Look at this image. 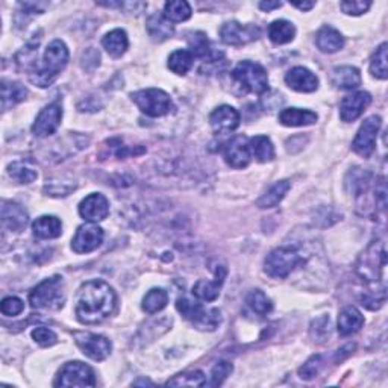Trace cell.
Instances as JSON below:
<instances>
[{"instance_id": "obj_16", "label": "cell", "mask_w": 388, "mask_h": 388, "mask_svg": "<svg viewBox=\"0 0 388 388\" xmlns=\"http://www.w3.org/2000/svg\"><path fill=\"white\" fill-rule=\"evenodd\" d=\"M371 96L365 91L354 93L349 94L346 97H343V100L340 103V117L343 122H355L358 117H360L365 108L370 105Z\"/></svg>"}, {"instance_id": "obj_49", "label": "cell", "mask_w": 388, "mask_h": 388, "mask_svg": "<svg viewBox=\"0 0 388 388\" xmlns=\"http://www.w3.org/2000/svg\"><path fill=\"white\" fill-rule=\"evenodd\" d=\"M293 6H296V8H299L302 11H310L311 8H314V2H293L291 3Z\"/></svg>"}, {"instance_id": "obj_42", "label": "cell", "mask_w": 388, "mask_h": 388, "mask_svg": "<svg viewBox=\"0 0 388 388\" xmlns=\"http://www.w3.org/2000/svg\"><path fill=\"white\" fill-rule=\"evenodd\" d=\"M322 367H323L322 355H314V356H311L310 360L299 369V376L305 380L314 379L320 373V370H322Z\"/></svg>"}, {"instance_id": "obj_22", "label": "cell", "mask_w": 388, "mask_h": 388, "mask_svg": "<svg viewBox=\"0 0 388 388\" xmlns=\"http://www.w3.org/2000/svg\"><path fill=\"white\" fill-rule=\"evenodd\" d=\"M190 46H191V54L193 56L202 58L204 61L208 63H215L220 61V58H223V52L215 49L210 40L206 39V35L202 32L194 34L190 39Z\"/></svg>"}, {"instance_id": "obj_37", "label": "cell", "mask_w": 388, "mask_h": 388, "mask_svg": "<svg viewBox=\"0 0 388 388\" xmlns=\"http://www.w3.org/2000/svg\"><path fill=\"white\" fill-rule=\"evenodd\" d=\"M387 43H382L376 49L375 54L371 56L370 61V73L371 76L378 79H387L388 78V67H387Z\"/></svg>"}, {"instance_id": "obj_5", "label": "cell", "mask_w": 388, "mask_h": 388, "mask_svg": "<svg viewBox=\"0 0 388 388\" xmlns=\"http://www.w3.org/2000/svg\"><path fill=\"white\" fill-rule=\"evenodd\" d=\"M176 308L186 320H190L200 331H214L215 327H219L222 322L219 310H206L200 303L191 302L190 299H186V297H179L176 302Z\"/></svg>"}, {"instance_id": "obj_13", "label": "cell", "mask_w": 388, "mask_h": 388, "mask_svg": "<svg viewBox=\"0 0 388 388\" xmlns=\"http://www.w3.org/2000/svg\"><path fill=\"white\" fill-rule=\"evenodd\" d=\"M63 118V107L58 102L50 103L46 108L41 109V113L36 117L35 123L32 125V132L35 137H49L55 133L61 125Z\"/></svg>"}, {"instance_id": "obj_38", "label": "cell", "mask_w": 388, "mask_h": 388, "mask_svg": "<svg viewBox=\"0 0 388 388\" xmlns=\"http://www.w3.org/2000/svg\"><path fill=\"white\" fill-rule=\"evenodd\" d=\"M246 302H248L249 308L259 316H267L273 310L272 301L261 290H252L248 297H246Z\"/></svg>"}, {"instance_id": "obj_24", "label": "cell", "mask_w": 388, "mask_h": 388, "mask_svg": "<svg viewBox=\"0 0 388 388\" xmlns=\"http://www.w3.org/2000/svg\"><path fill=\"white\" fill-rule=\"evenodd\" d=\"M279 122L283 126H308L314 125L317 122V114L312 113L310 109H301V108H285L279 113Z\"/></svg>"}, {"instance_id": "obj_30", "label": "cell", "mask_w": 388, "mask_h": 388, "mask_svg": "<svg viewBox=\"0 0 388 388\" xmlns=\"http://www.w3.org/2000/svg\"><path fill=\"white\" fill-rule=\"evenodd\" d=\"M290 186V181L276 182L261 196V199H258L257 206H259L261 210H268V208H274L276 205H279L281 200L285 197V194L288 193Z\"/></svg>"}, {"instance_id": "obj_23", "label": "cell", "mask_w": 388, "mask_h": 388, "mask_svg": "<svg viewBox=\"0 0 388 388\" xmlns=\"http://www.w3.org/2000/svg\"><path fill=\"white\" fill-rule=\"evenodd\" d=\"M32 230L36 238L41 240H50L58 238L63 233V223L54 215H41L32 223Z\"/></svg>"}, {"instance_id": "obj_35", "label": "cell", "mask_w": 388, "mask_h": 388, "mask_svg": "<svg viewBox=\"0 0 388 388\" xmlns=\"http://www.w3.org/2000/svg\"><path fill=\"white\" fill-rule=\"evenodd\" d=\"M164 17H166L171 23H179V21H185L191 17V6L184 2V0H173V2H167L164 6Z\"/></svg>"}, {"instance_id": "obj_50", "label": "cell", "mask_w": 388, "mask_h": 388, "mask_svg": "<svg viewBox=\"0 0 388 388\" xmlns=\"http://www.w3.org/2000/svg\"><path fill=\"white\" fill-rule=\"evenodd\" d=\"M133 385H153V382H151V380H137V382H133Z\"/></svg>"}, {"instance_id": "obj_32", "label": "cell", "mask_w": 388, "mask_h": 388, "mask_svg": "<svg viewBox=\"0 0 388 388\" xmlns=\"http://www.w3.org/2000/svg\"><path fill=\"white\" fill-rule=\"evenodd\" d=\"M250 155L255 156L259 162H268L274 158V146L270 138L266 136H257L249 140Z\"/></svg>"}, {"instance_id": "obj_17", "label": "cell", "mask_w": 388, "mask_h": 388, "mask_svg": "<svg viewBox=\"0 0 388 388\" xmlns=\"http://www.w3.org/2000/svg\"><path fill=\"white\" fill-rule=\"evenodd\" d=\"M250 149H249V140L238 136L229 141L225 147V160L230 167L234 169H244L249 166L250 162Z\"/></svg>"}, {"instance_id": "obj_1", "label": "cell", "mask_w": 388, "mask_h": 388, "mask_svg": "<svg viewBox=\"0 0 388 388\" xmlns=\"http://www.w3.org/2000/svg\"><path fill=\"white\" fill-rule=\"evenodd\" d=\"M116 305L117 296L107 282L89 281L79 290L74 312L80 323L97 325L113 314Z\"/></svg>"}, {"instance_id": "obj_20", "label": "cell", "mask_w": 388, "mask_h": 388, "mask_svg": "<svg viewBox=\"0 0 388 388\" xmlns=\"http://www.w3.org/2000/svg\"><path fill=\"white\" fill-rule=\"evenodd\" d=\"M226 278V267L219 266L215 268V281H199L193 287V294L200 301L213 302L220 294V287L223 285Z\"/></svg>"}, {"instance_id": "obj_45", "label": "cell", "mask_w": 388, "mask_h": 388, "mask_svg": "<svg viewBox=\"0 0 388 388\" xmlns=\"http://www.w3.org/2000/svg\"><path fill=\"white\" fill-rule=\"evenodd\" d=\"M371 6L370 2H363V0H350V2H341V11L347 16H361Z\"/></svg>"}, {"instance_id": "obj_43", "label": "cell", "mask_w": 388, "mask_h": 388, "mask_svg": "<svg viewBox=\"0 0 388 388\" xmlns=\"http://www.w3.org/2000/svg\"><path fill=\"white\" fill-rule=\"evenodd\" d=\"M32 338L43 347L54 346L58 341L56 334L52 330H49V327H43V326L35 327V330L32 331Z\"/></svg>"}, {"instance_id": "obj_8", "label": "cell", "mask_w": 388, "mask_h": 388, "mask_svg": "<svg viewBox=\"0 0 388 388\" xmlns=\"http://www.w3.org/2000/svg\"><path fill=\"white\" fill-rule=\"evenodd\" d=\"M234 79L243 88L250 93L263 94L268 91V78L263 65L252 61H243L238 64L233 72Z\"/></svg>"}, {"instance_id": "obj_19", "label": "cell", "mask_w": 388, "mask_h": 388, "mask_svg": "<svg viewBox=\"0 0 388 388\" xmlns=\"http://www.w3.org/2000/svg\"><path fill=\"white\" fill-rule=\"evenodd\" d=\"M240 113L233 107L229 105H222L217 109L213 111L210 116V123L215 132H230L235 131L240 126Z\"/></svg>"}, {"instance_id": "obj_39", "label": "cell", "mask_w": 388, "mask_h": 388, "mask_svg": "<svg viewBox=\"0 0 388 388\" xmlns=\"http://www.w3.org/2000/svg\"><path fill=\"white\" fill-rule=\"evenodd\" d=\"M206 376L202 371H186L182 375H177L173 379H170L166 382V385L171 387H205Z\"/></svg>"}, {"instance_id": "obj_29", "label": "cell", "mask_w": 388, "mask_h": 388, "mask_svg": "<svg viewBox=\"0 0 388 388\" xmlns=\"http://www.w3.org/2000/svg\"><path fill=\"white\" fill-rule=\"evenodd\" d=\"M147 32L155 41H164L175 34V28L164 14H153L147 20Z\"/></svg>"}, {"instance_id": "obj_3", "label": "cell", "mask_w": 388, "mask_h": 388, "mask_svg": "<svg viewBox=\"0 0 388 388\" xmlns=\"http://www.w3.org/2000/svg\"><path fill=\"white\" fill-rule=\"evenodd\" d=\"M31 307L36 310H59L65 302V288L61 276H52L39 283L29 294Z\"/></svg>"}, {"instance_id": "obj_14", "label": "cell", "mask_w": 388, "mask_h": 388, "mask_svg": "<svg viewBox=\"0 0 388 388\" xmlns=\"http://www.w3.org/2000/svg\"><path fill=\"white\" fill-rule=\"evenodd\" d=\"M103 243V229L93 223L82 225L72 240V249L76 253H89Z\"/></svg>"}, {"instance_id": "obj_34", "label": "cell", "mask_w": 388, "mask_h": 388, "mask_svg": "<svg viewBox=\"0 0 388 388\" xmlns=\"http://www.w3.org/2000/svg\"><path fill=\"white\" fill-rule=\"evenodd\" d=\"M169 294L162 288H153L149 291L143 299V310L147 314H156L167 307Z\"/></svg>"}, {"instance_id": "obj_12", "label": "cell", "mask_w": 388, "mask_h": 388, "mask_svg": "<svg viewBox=\"0 0 388 388\" xmlns=\"http://www.w3.org/2000/svg\"><path fill=\"white\" fill-rule=\"evenodd\" d=\"M261 31L258 26L241 25L238 21H228L220 28L222 40L230 46H243L259 39Z\"/></svg>"}, {"instance_id": "obj_46", "label": "cell", "mask_w": 388, "mask_h": 388, "mask_svg": "<svg viewBox=\"0 0 388 388\" xmlns=\"http://www.w3.org/2000/svg\"><path fill=\"white\" fill-rule=\"evenodd\" d=\"M311 335L317 341H323L330 335V317H320L312 322Z\"/></svg>"}, {"instance_id": "obj_6", "label": "cell", "mask_w": 388, "mask_h": 388, "mask_svg": "<svg viewBox=\"0 0 388 388\" xmlns=\"http://www.w3.org/2000/svg\"><path fill=\"white\" fill-rule=\"evenodd\" d=\"M132 102L136 103L141 113L149 117L167 116L173 109V102L170 96L158 88H147L133 93Z\"/></svg>"}, {"instance_id": "obj_41", "label": "cell", "mask_w": 388, "mask_h": 388, "mask_svg": "<svg viewBox=\"0 0 388 388\" xmlns=\"http://www.w3.org/2000/svg\"><path fill=\"white\" fill-rule=\"evenodd\" d=\"M234 367L233 364L228 363V361H220L219 364H215V367L211 371V376L210 380H206L205 385L208 387H219L223 384V380H225L230 373H233Z\"/></svg>"}, {"instance_id": "obj_4", "label": "cell", "mask_w": 388, "mask_h": 388, "mask_svg": "<svg viewBox=\"0 0 388 388\" xmlns=\"http://www.w3.org/2000/svg\"><path fill=\"white\" fill-rule=\"evenodd\" d=\"M305 263L303 257L296 249L278 248L268 253L264 261V272L274 279H285L297 266Z\"/></svg>"}, {"instance_id": "obj_47", "label": "cell", "mask_w": 388, "mask_h": 388, "mask_svg": "<svg viewBox=\"0 0 388 388\" xmlns=\"http://www.w3.org/2000/svg\"><path fill=\"white\" fill-rule=\"evenodd\" d=\"M375 199H376V205H378L379 210L384 211L385 206H387V185H385L384 177H380L379 181L376 182Z\"/></svg>"}, {"instance_id": "obj_31", "label": "cell", "mask_w": 388, "mask_h": 388, "mask_svg": "<svg viewBox=\"0 0 388 388\" xmlns=\"http://www.w3.org/2000/svg\"><path fill=\"white\" fill-rule=\"evenodd\" d=\"M28 96V89L20 82L3 80L2 82V108L6 111L16 103L25 100Z\"/></svg>"}, {"instance_id": "obj_7", "label": "cell", "mask_w": 388, "mask_h": 388, "mask_svg": "<svg viewBox=\"0 0 388 388\" xmlns=\"http://www.w3.org/2000/svg\"><path fill=\"white\" fill-rule=\"evenodd\" d=\"M387 266V252L382 241H375L365 250L360 261H358L356 270L364 281L378 282L382 278L384 268Z\"/></svg>"}, {"instance_id": "obj_44", "label": "cell", "mask_w": 388, "mask_h": 388, "mask_svg": "<svg viewBox=\"0 0 388 388\" xmlns=\"http://www.w3.org/2000/svg\"><path fill=\"white\" fill-rule=\"evenodd\" d=\"M0 310H2V312L5 316H8V317H14V316H19L25 310V303L21 299H19V297H5V299L2 301V305H0Z\"/></svg>"}, {"instance_id": "obj_48", "label": "cell", "mask_w": 388, "mask_h": 388, "mask_svg": "<svg viewBox=\"0 0 388 388\" xmlns=\"http://www.w3.org/2000/svg\"><path fill=\"white\" fill-rule=\"evenodd\" d=\"M282 3L281 2H261L259 3V8L263 11H273V10H278L281 8Z\"/></svg>"}, {"instance_id": "obj_26", "label": "cell", "mask_w": 388, "mask_h": 388, "mask_svg": "<svg viewBox=\"0 0 388 388\" xmlns=\"http://www.w3.org/2000/svg\"><path fill=\"white\" fill-rule=\"evenodd\" d=\"M316 44L317 47L325 52V54H334V52H338L345 46V40H343L341 34L331 26H323L317 32L316 36Z\"/></svg>"}, {"instance_id": "obj_33", "label": "cell", "mask_w": 388, "mask_h": 388, "mask_svg": "<svg viewBox=\"0 0 388 388\" xmlns=\"http://www.w3.org/2000/svg\"><path fill=\"white\" fill-rule=\"evenodd\" d=\"M296 35V28L287 20H276L268 26V36L274 44H287L293 41Z\"/></svg>"}, {"instance_id": "obj_2", "label": "cell", "mask_w": 388, "mask_h": 388, "mask_svg": "<svg viewBox=\"0 0 388 388\" xmlns=\"http://www.w3.org/2000/svg\"><path fill=\"white\" fill-rule=\"evenodd\" d=\"M69 63V49L61 40L52 41L44 52V64L41 69L31 73V82L40 88H47L55 82Z\"/></svg>"}, {"instance_id": "obj_40", "label": "cell", "mask_w": 388, "mask_h": 388, "mask_svg": "<svg viewBox=\"0 0 388 388\" xmlns=\"http://www.w3.org/2000/svg\"><path fill=\"white\" fill-rule=\"evenodd\" d=\"M8 173L12 179H16L19 184H31L35 181L36 176H39V173L25 162H12L8 167Z\"/></svg>"}, {"instance_id": "obj_25", "label": "cell", "mask_w": 388, "mask_h": 388, "mask_svg": "<svg viewBox=\"0 0 388 388\" xmlns=\"http://www.w3.org/2000/svg\"><path fill=\"white\" fill-rule=\"evenodd\" d=\"M332 84L340 89H354L361 85V73L352 65L337 67L332 72Z\"/></svg>"}, {"instance_id": "obj_15", "label": "cell", "mask_w": 388, "mask_h": 388, "mask_svg": "<svg viewBox=\"0 0 388 388\" xmlns=\"http://www.w3.org/2000/svg\"><path fill=\"white\" fill-rule=\"evenodd\" d=\"M79 214L85 220L97 223L108 217L109 214V202L108 199L99 193H93L82 200L79 205Z\"/></svg>"}, {"instance_id": "obj_27", "label": "cell", "mask_w": 388, "mask_h": 388, "mask_svg": "<svg viewBox=\"0 0 388 388\" xmlns=\"http://www.w3.org/2000/svg\"><path fill=\"white\" fill-rule=\"evenodd\" d=\"M364 325V317L355 307H346L338 316V332L350 335L358 332Z\"/></svg>"}, {"instance_id": "obj_9", "label": "cell", "mask_w": 388, "mask_h": 388, "mask_svg": "<svg viewBox=\"0 0 388 388\" xmlns=\"http://www.w3.org/2000/svg\"><path fill=\"white\" fill-rule=\"evenodd\" d=\"M56 387H94L96 378L91 367L80 361L67 363L59 370L55 380Z\"/></svg>"}, {"instance_id": "obj_28", "label": "cell", "mask_w": 388, "mask_h": 388, "mask_svg": "<svg viewBox=\"0 0 388 388\" xmlns=\"http://www.w3.org/2000/svg\"><path fill=\"white\" fill-rule=\"evenodd\" d=\"M102 44L111 56L120 58L125 52L128 50L129 41H128V35H126L123 29H114V31H111L103 36Z\"/></svg>"}, {"instance_id": "obj_21", "label": "cell", "mask_w": 388, "mask_h": 388, "mask_svg": "<svg viewBox=\"0 0 388 388\" xmlns=\"http://www.w3.org/2000/svg\"><path fill=\"white\" fill-rule=\"evenodd\" d=\"M2 223L12 233H20L28 225V213L20 205L5 200L2 204Z\"/></svg>"}, {"instance_id": "obj_10", "label": "cell", "mask_w": 388, "mask_h": 388, "mask_svg": "<svg viewBox=\"0 0 388 388\" xmlns=\"http://www.w3.org/2000/svg\"><path fill=\"white\" fill-rule=\"evenodd\" d=\"M380 129V117L379 116H371L365 120L360 131H358L356 137L352 143L354 152L364 156V158H369V156L375 151L376 146V138L378 132Z\"/></svg>"}, {"instance_id": "obj_11", "label": "cell", "mask_w": 388, "mask_h": 388, "mask_svg": "<svg viewBox=\"0 0 388 388\" xmlns=\"http://www.w3.org/2000/svg\"><path fill=\"white\" fill-rule=\"evenodd\" d=\"M74 341H76V345L82 352L94 361L105 360L111 354V347H113L111 346V341L103 337V335L91 332H76L74 334Z\"/></svg>"}, {"instance_id": "obj_36", "label": "cell", "mask_w": 388, "mask_h": 388, "mask_svg": "<svg viewBox=\"0 0 388 388\" xmlns=\"http://www.w3.org/2000/svg\"><path fill=\"white\" fill-rule=\"evenodd\" d=\"M194 56L190 50H176L169 56V69L176 74H185L193 67Z\"/></svg>"}, {"instance_id": "obj_18", "label": "cell", "mask_w": 388, "mask_h": 388, "mask_svg": "<svg viewBox=\"0 0 388 388\" xmlns=\"http://www.w3.org/2000/svg\"><path fill=\"white\" fill-rule=\"evenodd\" d=\"M287 85L299 93H312L319 87V79L311 70L305 67H294L285 74Z\"/></svg>"}]
</instances>
